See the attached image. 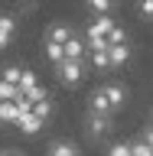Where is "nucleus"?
Returning <instances> with one entry per match:
<instances>
[{
	"mask_svg": "<svg viewBox=\"0 0 153 156\" xmlns=\"http://www.w3.org/2000/svg\"><path fill=\"white\" fill-rule=\"evenodd\" d=\"M85 3L91 7V13H111V10H114L107 0H85Z\"/></svg>",
	"mask_w": 153,
	"mask_h": 156,
	"instance_id": "nucleus-14",
	"label": "nucleus"
},
{
	"mask_svg": "<svg viewBox=\"0 0 153 156\" xmlns=\"http://www.w3.org/2000/svg\"><path fill=\"white\" fill-rule=\"evenodd\" d=\"M75 36V29L68 26V23H62V20H56V23H49L46 33H42V42H49V46H68V39Z\"/></svg>",
	"mask_w": 153,
	"mask_h": 156,
	"instance_id": "nucleus-4",
	"label": "nucleus"
},
{
	"mask_svg": "<svg viewBox=\"0 0 153 156\" xmlns=\"http://www.w3.org/2000/svg\"><path fill=\"white\" fill-rule=\"evenodd\" d=\"M23 72H26V65H16V62H10V65L0 68V81H10V85H16L23 81Z\"/></svg>",
	"mask_w": 153,
	"mask_h": 156,
	"instance_id": "nucleus-9",
	"label": "nucleus"
},
{
	"mask_svg": "<svg viewBox=\"0 0 153 156\" xmlns=\"http://www.w3.org/2000/svg\"><path fill=\"white\" fill-rule=\"evenodd\" d=\"M104 156H130V140L127 136H117V140H111L104 150Z\"/></svg>",
	"mask_w": 153,
	"mask_h": 156,
	"instance_id": "nucleus-10",
	"label": "nucleus"
},
{
	"mask_svg": "<svg viewBox=\"0 0 153 156\" xmlns=\"http://www.w3.org/2000/svg\"><path fill=\"white\" fill-rule=\"evenodd\" d=\"M16 130H20L23 136H29V140H36V136L42 133V130H46V120H42V117H36L33 111H29V114H20Z\"/></svg>",
	"mask_w": 153,
	"mask_h": 156,
	"instance_id": "nucleus-5",
	"label": "nucleus"
},
{
	"mask_svg": "<svg viewBox=\"0 0 153 156\" xmlns=\"http://www.w3.org/2000/svg\"><path fill=\"white\" fill-rule=\"evenodd\" d=\"M88 62H91V68H95V72H114V68H111V52H107V49L88 52Z\"/></svg>",
	"mask_w": 153,
	"mask_h": 156,
	"instance_id": "nucleus-7",
	"label": "nucleus"
},
{
	"mask_svg": "<svg viewBox=\"0 0 153 156\" xmlns=\"http://www.w3.org/2000/svg\"><path fill=\"white\" fill-rule=\"evenodd\" d=\"M42 156H88V153H85V146L78 143V140L59 133V136H52V140H46Z\"/></svg>",
	"mask_w": 153,
	"mask_h": 156,
	"instance_id": "nucleus-3",
	"label": "nucleus"
},
{
	"mask_svg": "<svg viewBox=\"0 0 153 156\" xmlns=\"http://www.w3.org/2000/svg\"><path fill=\"white\" fill-rule=\"evenodd\" d=\"M20 98V88L10 85V81H0V101H16Z\"/></svg>",
	"mask_w": 153,
	"mask_h": 156,
	"instance_id": "nucleus-12",
	"label": "nucleus"
},
{
	"mask_svg": "<svg viewBox=\"0 0 153 156\" xmlns=\"http://www.w3.org/2000/svg\"><path fill=\"white\" fill-rule=\"evenodd\" d=\"M16 120H20V107H16V101H0V124L16 127Z\"/></svg>",
	"mask_w": 153,
	"mask_h": 156,
	"instance_id": "nucleus-8",
	"label": "nucleus"
},
{
	"mask_svg": "<svg viewBox=\"0 0 153 156\" xmlns=\"http://www.w3.org/2000/svg\"><path fill=\"white\" fill-rule=\"evenodd\" d=\"M52 75H56L62 91H78L88 78V65H85V58H65L52 68Z\"/></svg>",
	"mask_w": 153,
	"mask_h": 156,
	"instance_id": "nucleus-2",
	"label": "nucleus"
},
{
	"mask_svg": "<svg viewBox=\"0 0 153 156\" xmlns=\"http://www.w3.org/2000/svg\"><path fill=\"white\" fill-rule=\"evenodd\" d=\"M137 13L140 20H153V0H137Z\"/></svg>",
	"mask_w": 153,
	"mask_h": 156,
	"instance_id": "nucleus-13",
	"label": "nucleus"
},
{
	"mask_svg": "<svg viewBox=\"0 0 153 156\" xmlns=\"http://www.w3.org/2000/svg\"><path fill=\"white\" fill-rule=\"evenodd\" d=\"M0 156H29V153H26V150H20V146H3Z\"/></svg>",
	"mask_w": 153,
	"mask_h": 156,
	"instance_id": "nucleus-15",
	"label": "nucleus"
},
{
	"mask_svg": "<svg viewBox=\"0 0 153 156\" xmlns=\"http://www.w3.org/2000/svg\"><path fill=\"white\" fill-rule=\"evenodd\" d=\"M130 101V88L121 81V78H107V81H98L85 98V107L95 111V114H121Z\"/></svg>",
	"mask_w": 153,
	"mask_h": 156,
	"instance_id": "nucleus-1",
	"label": "nucleus"
},
{
	"mask_svg": "<svg viewBox=\"0 0 153 156\" xmlns=\"http://www.w3.org/2000/svg\"><path fill=\"white\" fill-rule=\"evenodd\" d=\"M107 3H111V7H117V3H121V0H107Z\"/></svg>",
	"mask_w": 153,
	"mask_h": 156,
	"instance_id": "nucleus-17",
	"label": "nucleus"
},
{
	"mask_svg": "<svg viewBox=\"0 0 153 156\" xmlns=\"http://www.w3.org/2000/svg\"><path fill=\"white\" fill-rule=\"evenodd\" d=\"M150 124H153V114H150Z\"/></svg>",
	"mask_w": 153,
	"mask_h": 156,
	"instance_id": "nucleus-18",
	"label": "nucleus"
},
{
	"mask_svg": "<svg viewBox=\"0 0 153 156\" xmlns=\"http://www.w3.org/2000/svg\"><path fill=\"white\" fill-rule=\"evenodd\" d=\"M65 58H88V46H85V36H72L65 46Z\"/></svg>",
	"mask_w": 153,
	"mask_h": 156,
	"instance_id": "nucleus-6",
	"label": "nucleus"
},
{
	"mask_svg": "<svg viewBox=\"0 0 153 156\" xmlns=\"http://www.w3.org/2000/svg\"><path fill=\"white\" fill-rule=\"evenodd\" d=\"M140 136H144L147 143L153 146V124H144V127H140Z\"/></svg>",
	"mask_w": 153,
	"mask_h": 156,
	"instance_id": "nucleus-16",
	"label": "nucleus"
},
{
	"mask_svg": "<svg viewBox=\"0 0 153 156\" xmlns=\"http://www.w3.org/2000/svg\"><path fill=\"white\" fill-rule=\"evenodd\" d=\"M127 140H130V156H153V146L147 143L140 133H137V136H127Z\"/></svg>",
	"mask_w": 153,
	"mask_h": 156,
	"instance_id": "nucleus-11",
	"label": "nucleus"
}]
</instances>
